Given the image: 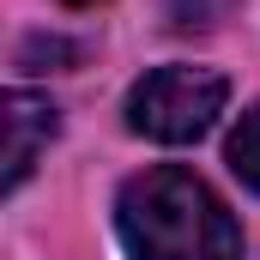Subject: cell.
I'll list each match as a JSON object with an SVG mask.
<instances>
[{
	"instance_id": "5",
	"label": "cell",
	"mask_w": 260,
	"mask_h": 260,
	"mask_svg": "<svg viewBox=\"0 0 260 260\" xmlns=\"http://www.w3.org/2000/svg\"><path fill=\"white\" fill-rule=\"evenodd\" d=\"M236 0H170V18L176 24H218Z\"/></svg>"
},
{
	"instance_id": "2",
	"label": "cell",
	"mask_w": 260,
	"mask_h": 260,
	"mask_svg": "<svg viewBox=\"0 0 260 260\" xmlns=\"http://www.w3.org/2000/svg\"><path fill=\"white\" fill-rule=\"evenodd\" d=\"M224 97H230V79L212 67H151L127 91V127L157 145H188L224 115Z\"/></svg>"
},
{
	"instance_id": "4",
	"label": "cell",
	"mask_w": 260,
	"mask_h": 260,
	"mask_svg": "<svg viewBox=\"0 0 260 260\" xmlns=\"http://www.w3.org/2000/svg\"><path fill=\"white\" fill-rule=\"evenodd\" d=\"M224 157H230L236 182L260 194V103L242 115V121H236V127H230V145H224Z\"/></svg>"
},
{
	"instance_id": "6",
	"label": "cell",
	"mask_w": 260,
	"mask_h": 260,
	"mask_svg": "<svg viewBox=\"0 0 260 260\" xmlns=\"http://www.w3.org/2000/svg\"><path fill=\"white\" fill-rule=\"evenodd\" d=\"M67 6H97V0H67Z\"/></svg>"
},
{
	"instance_id": "1",
	"label": "cell",
	"mask_w": 260,
	"mask_h": 260,
	"mask_svg": "<svg viewBox=\"0 0 260 260\" xmlns=\"http://www.w3.org/2000/svg\"><path fill=\"white\" fill-rule=\"evenodd\" d=\"M115 230L133 260H242L236 218L182 164L133 176L115 200Z\"/></svg>"
},
{
	"instance_id": "3",
	"label": "cell",
	"mask_w": 260,
	"mask_h": 260,
	"mask_svg": "<svg viewBox=\"0 0 260 260\" xmlns=\"http://www.w3.org/2000/svg\"><path fill=\"white\" fill-rule=\"evenodd\" d=\"M55 133H61V115H55L49 97H37V91L6 97V194L24 188V176L37 170V157L49 151Z\"/></svg>"
}]
</instances>
